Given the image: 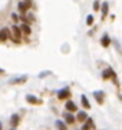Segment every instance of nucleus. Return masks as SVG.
<instances>
[{"label":"nucleus","instance_id":"a211bd4d","mask_svg":"<svg viewBox=\"0 0 122 130\" xmlns=\"http://www.w3.org/2000/svg\"><path fill=\"white\" fill-rule=\"evenodd\" d=\"M56 127H57L59 130H66L65 123H63V122H60V120H57V122H56Z\"/></svg>","mask_w":122,"mask_h":130},{"label":"nucleus","instance_id":"f03ea898","mask_svg":"<svg viewBox=\"0 0 122 130\" xmlns=\"http://www.w3.org/2000/svg\"><path fill=\"white\" fill-rule=\"evenodd\" d=\"M32 6V2L30 0H25V2H20L19 3V12L20 13H26Z\"/></svg>","mask_w":122,"mask_h":130},{"label":"nucleus","instance_id":"aec40b11","mask_svg":"<svg viewBox=\"0 0 122 130\" xmlns=\"http://www.w3.org/2000/svg\"><path fill=\"white\" fill-rule=\"evenodd\" d=\"M93 10H95V12H99V0H95V3H93Z\"/></svg>","mask_w":122,"mask_h":130},{"label":"nucleus","instance_id":"4be33fe9","mask_svg":"<svg viewBox=\"0 0 122 130\" xmlns=\"http://www.w3.org/2000/svg\"><path fill=\"white\" fill-rule=\"evenodd\" d=\"M3 73H4V70H3V69H0V74H3Z\"/></svg>","mask_w":122,"mask_h":130},{"label":"nucleus","instance_id":"5701e85b","mask_svg":"<svg viewBox=\"0 0 122 130\" xmlns=\"http://www.w3.org/2000/svg\"><path fill=\"white\" fill-rule=\"evenodd\" d=\"M0 130H2V123H0Z\"/></svg>","mask_w":122,"mask_h":130},{"label":"nucleus","instance_id":"6ab92c4d","mask_svg":"<svg viewBox=\"0 0 122 130\" xmlns=\"http://www.w3.org/2000/svg\"><path fill=\"white\" fill-rule=\"evenodd\" d=\"M92 23H93V16L89 14L88 17H86V24H88V26H92Z\"/></svg>","mask_w":122,"mask_h":130},{"label":"nucleus","instance_id":"9b49d317","mask_svg":"<svg viewBox=\"0 0 122 130\" xmlns=\"http://www.w3.org/2000/svg\"><path fill=\"white\" fill-rule=\"evenodd\" d=\"M19 29H20V31H23V33H25V35H30V33H32V30H30V27H29V24H26V23L22 24Z\"/></svg>","mask_w":122,"mask_h":130},{"label":"nucleus","instance_id":"9d476101","mask_svg":"<svg viewBox=\"0 0 122 130\" xmlns=\"http://www.w3.org/2000/svg\"><path fill=\"white\" fill-rule=\"evenodd\" d=\"M101 43H102V46L103 47H108L109 44H111V39H109V36L108 35H103L102 40H101Z\"/></svg>","mask_w":122,"mask_h":130},{"label":"nucleus","instance_id":"7ed1b4c3","mask_svg":"<svg viewBox=\"0 0 122 130\" xmlns=\"http://www.w3.org/2000/svg\"><path fill=\"white\" fill-rule=\"evenodd\" d=\"M66 110L69 111V113H75V111H78V107H76V104L73 103V102H70V100H68L66 102Z\"/></svg>","mask_w":122,"mask_h":130},{"label":"nucleus","instance_id":"6e6552de","mask_svg":"<svg viewBox=\"0 0 122 130\" xmlns=\"http://www.w3.org/2000/svg\"><path fill=\"white\" fill-rule=\"evenodd\" d=\"M108 7H109V4L106 3V2H103L102 6H101V10H102V19H105L108 14Z\"/></svg>","mask_w":122,"mask_h":130},{"label":"nucleus","instance_id":"dca6fc26","mask_svg":"<svg viewBox=\"0 0 122 130\" xmlns=\"http://www.w3.org/2000/svg\"><path fill=\"white\" fill-rule=\"evenodd\" d=\"M26 82V77H22V79H13L10 80V84H20V83H25Z\"/></svg>","mask_w":122,"mask_h":130},{"label":"nucleus","instance_id":"4468645a","mask_svg":"<svg viewBox=\"0 0 122 130\" xmlns=\"http://www.w3.org/2000/svg\"><path fill=\"white\" fill-rule=\"evenodd\" d=\"M63 117H65V120L69 123V124H72V123H75V117H73L70 113H63Z\"/></svg>","mask_w":122,"mask_h":130},{"label":"nucleus","instance_id":"0eeeda50","mask_svg":"<svg viewBox=\"0 0 122 130\" xmlns=\"http://www.w3.org/2000/svg\"><path fill=\"white\" fill-rule=\"evenodd\" d=\"M9 37V30L7 29H2L0 30V42H6Z\"/></svg>","mask_w":122,"mask_h":130},{"label":"nucleus","instance_id":"f3484780","mask_svg":"<svg viewBox=\"0 0 122 130\" xmlns=\"http://www.w3.org/2000/svg\"><path fill=\"white\" fill-rule=\"evenodd\" d=\"M82 104H83L85 109H89V107H91V104H89L88 99H86V96H82Z\"/></svg>","mask_w":122,"mask_h":130},{"label":"nucleus","instance_id":"39448f33","mask_svg":"<svg viewBox=\"0 0 122 130\" xmlns=\"http://www.w3.org/2000/svg\"><path fill=\"white\" fill-rule=\"evenodd\" d=\"M13 40H15L16 43H19L20 42V29L17 26H13Z\"/></svg>","mask_w":122,"mask_h":130},{"label":"nucleus","instance_id":"f257e3e1","mask_svg":"<svg viewBox=\"0 0 122 130\" xmlns=\"http://www.w3.org/2000/svg\"><path fill=\"white\" fill-rule=\"evenodd\" d=\"M102 77L105 79V80H108V79H112L115 83H118V82H116V74H115V72L111 69V67H109V69H106V70H103Z\"/></svg>","mask_w":122,"mask_h":130},{"label":"nucleus","instance_id":"ddd939ff","mask_svg":"<svg viewBox=\"0 0 122 130\" xmlns=\"http://www.w3.org/2000/svg\"><path fill=\"white\" fill-rule=\"evenodd\" d=\"M76 119L79 120V122H85L86 119H88V115H86V111H79L76 115Z\"/></svg>","mask_w":122,"mask_h":130},{"label":"nucleus","instance_id":"412c9836","mask_svg":"<svg viewBox=\"0 0 122 130\" xmlns=\"http://www.w3.org/2000/svg\"><path fill=\"white\" fill-rule=\"evenodd\" d=\"M11 19L15 20V22H17V14H11Z\"/></svg>","mask_w":122,"mask_h":130},{"label":"nucleus","instance_id":"b1692460","mask_svg":"<svg viewBox=\"0 0 122 130\" xmlns=\"http://www.w3.org/2000/svg\"><path fill=\"white\" fill-rule=\"evenodd\" d=\"M11 130H15V129H11Z\"/></svg>","mask_w":122,"mask_h":130},{"label":"nucleus","instance_id":"f8f14e48","mask_svg":"<svg viewBox=\"0 0 122 130\" xmlns=\"http://www.w3.org/2000/svg\"><path fill=\"white\" fill-rule=\"evenodd\" d=\"M93 96L96 97V102H98L99 104L103 103V93L102 92H95V93H93Z\"/></svg>","mask_w":122,"mask_h":130},{"label":"nucleus","instance_id":"1a4fd4ad","mask_svg":"<svg viewBox=\"0 0 122 130\" xmlns=\"http://www.w3.org/2000/svg\"><path fill=\"white\" fill-rule=\"evenodd\" d=\"M19 115H13L10 117V123H11V126L13 127H16V126H19Z\"/></svg>","mask_w":122,"mask_h":130},{"label":"nucleus","instance_id":"2eb2a0df","mask_svg":"<svg viewBox=\"0 0 122 130\" xmlns=\"http://www.w3.org/2000/svg\"><path fill=\"white\" fill-rule=\"evenodd\" d=\"M93 127V122H92V119H86V124L83 126V130H91Z\"/></svg>","mask_w":122,"mask_h":130},{"label":"nucleus","instance_id":"423d86ee","mask_svg":"<svg viewBox=\"0 0 122 130\" xmlns=\"http://www.w3.org/2000/svg\"><path fill=\"white\" fill-rule=\"evenodd\" d=\"M26 100L29 102V103H32V104H42V100H39L38 97H34V96H32V94H27Z\"/></svg>","mask_w":122,"mask_h":130},{"label":"nucleus","instance_id":"20e7f679","mask_svg":"<svg viewBox=\"0 0 122 130\" xmlns=\"http://www.w3.org/2000/svg\"><path fill=\"white\" fill-rule=\"evenodd\" d=\"M69 96H70L69 89H62L60 92L57 93V97H59V100H65V99H68Z\"/></svg>","mask_w":122,"mask_h":130}]
</instances>
